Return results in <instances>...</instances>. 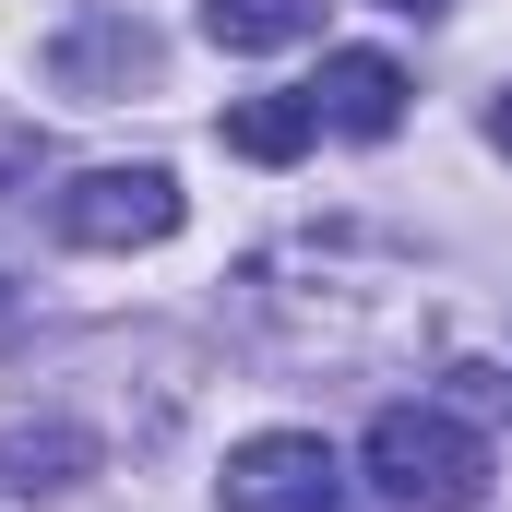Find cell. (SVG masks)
<instances>
[{
  "label": "cell",
  "instance_id": "6da1fadb",
  "mask_svg": "<svg viewBox=\"0 0 512 512\" xmlns=\"http://www.w3.org/2000/svg\"><path fill=\"white\" fill-rule=\"evenodd\" d=\"M370 477L417 512H477L489 501V429L453 405H382L370 417Z\"/></svg>",
  "mask_w": 512,
  "mask_h": 512
},
{
  "label": "cell",
  "instance_id": "7a4b0ae2",
  "mask_svg": "<svg viewBox=\"0 0 512 512\" xmlns=\"http://www.w3.org/2000/svg\"><path fill=\"white\" fill-rule=\"evenodd\" d=\"M179 179L167 167H84L60 203H48V227L72 239V251H155V239H179Z\"/></svg>",
  "mask_w": 512,
  "mask_h": 512
},
{
  "label": "cell",
  "instance_id": "3957f363",
  "mask_svg": "<svg viewBox=\"0 0 512 512\" xmlns=\"http://www.w3.org/2000/svg\"><path fill=\"white\" fill-rule=\"evenodd\" d=\"M215 501L227 512H346V465H334L322 429H262V441L227 453Z\"/></svg>",
  "mask_w": 512,
  "mask_h": 512
},
{
  "label": "cell",
  "instance_id": "277c9868",
  "mask_svg": "<svg viewBox=\"0 0 512 512\" xmlns=\"http://www.w3.org/2000/svg\"><path fill=\"white\" fill-rule=\"evenodd\" d=\"M155 72H167V48H155V24H131V12H96V24H72V36L48 48V84L84 96V108H108V96L155 84Z\"/></svg>",
  "mask_w": 512,
  "mask_h": 512
},
{
  "label": "cell",
  "instance_id": "5b68a950",
  "mask_svg": "<svg viewBox=\"0 0 512 512\" xmlns=\"http://www.w3.org/2000/svg\"><path fill=\"white\" fill-rule=\"evenodd\" d=\"M298 96H310V120L346 131V143H382V131L405 120V72H393L382 48H334L322 84H298Z\"/></svg>",
  "mask_w": 512,
  "mask_h": 512
},
{
  "label": "cell",
  "instance_id": "8992f818",
  "mask_svg": "<svg viewBox=\"0 0 512 512\" xmlns=\"http://www.w3.org/2000/svg\"><path fill=\"white\" fill-rule=\"evenodd\" d=\"M84 465H96V429H72V417H36V429H0V477L36 501V489H84Z\"/></svg>",
  "mask_w": 512,
  "mask_h": 512
},
{
  "label": "cell",
  "instance_id": "52a82bcc",
  "mask_svg": "<svg viewBox=\"0 0 512 512\" xmlns=\"http://www.w3.org/2000/svg\"><path fill=\"white\" fill-rule=\"evenodd\" d=\"M203 36H215L227 60H251V48H298V36H322V0H203Z\"/></svg>",
  "mask_w": 512,
  "mask_h": 512
},
{
  "label": "cell",
  "instance_id": "ba28073f",
  "mask_svg": "<svg viewBox=\"0 0 512 512\" xmlns=\"http://www.w3.org/2000/svg\"><path fill=\"white\" fill-rule=\"evenodd\" d=\"M310 131H322V120H310V96H239V108H227V155H251V167H286Z\"/></svg>",
  "mask_w": 512,
  "mask_h": 512
},
{
  "label": "cell",
  "instance_id": "9c48e42d",
  "mask_svg": "<svg viewBox=\"0 0 512 512\" xmlns=\"http://www.w3.org/2000/svg\"><path fill=\"white\" fill-rule=\"evenodd\" d=\"M453 405H465V417H501L512 382H501V370H453Z\"/></svg>",
  "mask_w": 512,
  "mask_h": 512
},
{
  "label": "cell",
  "instance_id": "30bf717a",
  "mask_svg": "<svg viewBox=\"0 0 512 512\" xmlns=\"http://www.w3.org/2000/svg\"><path fill=\"white\" fill-rule=\"evenodd\" d=\"M489 143H501V155H512V84H501V96H489Z\"/></svg>",
  "mask_w": 512,
  "mask_h": 512
},
{
  "label": "cell",
  "instance_id": "8fae6325",
  "mask_svg": "<svg viewBox=\"0 0 512 512\" xmlns=\"http://www.w3.org/2000/svg\"><path fill=\"white\" fill-rule=\"evenodd\" d=\"M24 167H36V143H24V131H12V143H0V179H24Z\"/></svg>",
  "mask_w": 512,
  "mask_h": 512
},
{
  "label": "cell",
  "instance_id": "7c38bea8",
  "mask_svg": "<svg viewBox=\"0 0 512 512\" xmlns=\"http://www.w3.org/2000/svg\"><path fill=\"white\" fill-rule=\"evenodd\" d=\"M382 12H417V24H429V12H453V0H382Z\"/></svg>",
  "mask_w": 512,
  "mask_h": 512
},
{
  "label": "cell",
  "instance_id": "4fadbf2b",
  "mask_svg": "<svg viewBox=\"0 0 512 512\" xmlns=\"http://www.w3.org/2000/svg\"><path fill=\"white\" fill-rule=\"evenodd\" d=\"M0 310H12V286H0Z\"/></svg>",
  "mask_w": 512,
  "mask_h": 512
}]
</instances>
